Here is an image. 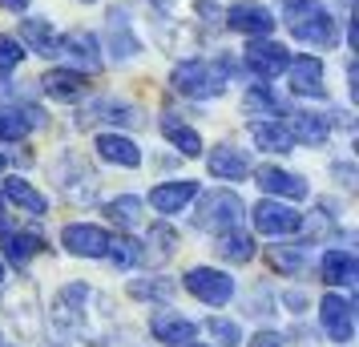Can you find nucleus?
Listing matches in <instances>:
<instances>
[{
	"instance_id": "nucleus-1",
	"label": "nucleus",
	"mask_w": 359,
	"mask_h": 347,
	"mask_svg": "<svg viewBox=\"0 0 359 347\" xmlns=\"http://www.w3.org/2000/svg\"><path fill=\"white\" fill-rule=\"evenodd\" d=\"M283 17H287L291 36L303 41V45H315V49H335L339 45V20L331 17V8L323 0H287Z\"/></svg>"
},
{
	"instance_id": "nucleus-2",
	"label": "nucleus",
	"mask_w": 359,
	"mask_h": 347,
	"mask_svg": "<svg viewBox=\"0 0 359 347\" xmlns=\"http://www.w3.org/2000/svg\"><path fill=\"white\" fill-rule=\"evenodd\" d=\"M230 77H234V65H230L226 57H222V61H182V65H174V73H170V85L178 89L182 97L210 101L226 89Z\"/></svg>"
},
{
	"instance_id": "nucleus-3",
	"label": "nucleus",
	"mask_w": 359,
	"mask_h": 347,
	"mask_svg": "<svg viewBox=\"0 0 359 347\" xmlns=\"http://www.w3.org/2000/svg\"><path fill=\"white\" fill-rule=\"evenodd\" d=\"M246 206L234 190H206L198 194V210H194V226L206 234H226V231H238Z\"/></svg>"
},
{
	"instance_id": "nucleus-4",
	"label": "nucleus",
	"mask_w": 359,
	"mask_h": 347,
	"mask_svg": "<svg viewBox=\"0 0 359 347\" xmlns=\"http://www.w3.org/2000/svg\"><path fill=\"white\" fill-rule=\"evenodd\" d=\"M243 57L255 81H275L278 73H287V65H291V53L283 49L278 41H271V36H255Z\"/></svg>"
},
{
	"instance_id": "nucleus-5",
	"label": "nucleus",
	"mask_w": 359,
	"mask_h": 347,
	"mask_svg": "<svg viewBox=\"0 0 359 347\" xmlns=\"http://www.w3.org/2000/svg\"><path fill=\"white\" fill-rule=\"evenodd\" d=\"M250 218H255V231L266 234V238H283V234H294L303 226V215L294 210L291 202H278V198H262L250 210Z\"/></svg>"
},
{
	"instance_id": "nucleus-6",
	"label": "nucleus",
	"mask_w": 359,
	"mask_h": 347,
	"mask_svg": "<svg viewBox=\"0 0 359 347\" xmlns=\"http://www.w3.org/2000/svg\"><path fill=\"white\" fill-rule=\"evenodd\" d=\"M287 89L294 97H311V101H327V81H323V61L315 53H303L287 65Z\"/></svg>"
},
{
	"instance_id": "nucleus-7",
	"label": "nucleus",
	"mask_w": 359,
	"mask_h": 347,
	"mask_svg": "<svg viewBox=\"0 0 359 347\" xmlns=\"http://www.w3.org/2000/svg\"><path fill=\"white\" fill-rule=\"evenodd\" d=\"M186 291L202 303H210V307H226L230 295H234V279L214 271V266H190L186 271Z\"/></svg>"
},
{
	"instance_id": "nucleus-8",
	"label": "nucleus",
	"mask_w": 359,
	"mask_h": 347,
	"mask_svg": "<svg viewBox=\"0 0 359 347\" xmlns=\"http://www.w3.org/2000/svg\"><path fill=\"white\" fill-rule=\"evenodd\" d=\"M222 20H226L234 33L243 36H271L275 33V17H271V8L266 4H259V0H234L226 13H222Z\"/></svg>"
},
{
	"instance_id": "nucleus-9",
	"label": "nucleus",
	"mask_w": 359,
	"mask_h": 347,
	"mask_svg": "<svg viewBox=\"0 0 359 347\" xmlns=\"http://www.w3.org/2000/svg\"><path fill=\"white\" fill-rule=\"evenodd\" d=\"M319 323H323V331H327L331 343H351V335H355V311H351V299L323 295V303H319Z\"/></svg>"
},
{
	"instance_id": "nucleus-10",
	"label": "nucleus",
	"mask_w": 359,
	"mask_h": 347,
	"mask_svg": "<svg viewBox=\"0 0 359 347\" xmlns=\"http://www.w3.org/2000/svg\"><path fill=\"white\" fill-rule=\"evenodd\" d=\"M109 238H114L109 231L89 226V222H69L65 231H61V243H65V250H69V254H77V259H105Z\"/></svg>"
},
{
	"instance_id": "nucleus-11",
	"label": "nucleus",
	"mask_w": 359,
	"mask_h": 347,
	"mask_svg": "<svg viewBox=\"0 0 359 347\" xmlns=\"http://www.w3.org/2000/svg\"><path fill=\"white\" fill-rule=\"evenodd\" d=\"M255 182L262 186V194L271 198H283V202H303L311 194V186L303 174H291V170H278V165H262L255 174Z\"/></svg>"
},
{
	"instance_id": "nucleus-12",
	"label": "nucleus",
	"mask_w": 359,
	"mask_h": 347,
	"mask_svg": "<svg viewBox=\"0 0 359 347\" xmlns=\"http://www.w3.org/2000/svg\"><path fill=\"white\" fill-rule=\"evenodd\" d=\"M149 331H154V339L165 347H186L198 339V323L194 319H186V315H174V311H158L149 319Z\"/></svg>"
},
{
	"instance_id": "nucleus-13",
	"label": "nucleus",
	"mask_w": 359,
	"mask_h": 347,
	"mask_svg": "<svg viewBox=\"0 0 359 347\" xmlns=\"http://www.w3.org/2000/svg\"><path fill=\"white\" fill-rule=\"evenodd\" d=\"M287 133H291L299 146H327V137H331V121H327L323 114H311V109H294V114H287Z\"/></svg>"
},
{
	"instance_id": "nucleus-14",
	"label": "nucleus",
	"mask_w": 359,
	"mask_h": 347,
	"mask_svg": "<svg viewBox=\"0 0 359 347\" xmlns=\"http://www.w3.org/2000/svg\"><path fill=\"white\" fill-rule=\"evenodd\" d=\"M41 89L49 93V97L57 101H81L85 93H89V73H81V69H49L45 77H41Z\"/></svg>"
},
{
	"instance_id": "nucleus-15",
	"label": "nucleus",
	"mask_w": 359,
	"mask_h": 347,
	"mask_svg": "<svg viewBox=\"0 0 359 347\" xmlns=\"http://www.w3.org/2000/svg\"><path fill=\"white\" fill-rule=\"evenodd\" d=\"M61 57H69V69H101V41L93 33L61 36Z\"/></svg>"
},
{
	"instance_id": "nucleus-16",
	"label": "nucleus",
	"mask_w": 359,
	"mask_h": 347,
	"mask_svg": "<svg viewBox=\"0 0 359 347\" xmlns=\"http://www.w3.org/2000/svg\"><path fill=\"white\" fill-rule=\"evenodd\" d=\"M198 198V182H162L149 190V206L158 215H178Z\"/></svg>"
},
{
	"instance_id": "nucleus-17",
	"label": "nucleus",
	"mask_w": 359,
	"mask_h": 347,
	"mask_svg": "<svg viewBox=\"0 0 359 347\" xmlns=\"http://www.w3.org/2000/svg\"><path fill=\"white\" fill-rule=\"evenodd\" d=\"M206 170H210L214 178H222V182H243L246 174H250V158L234 146H218V149H210Z\"/></svg>"
},
{
	"instance_id": "nucleus-18",
	"label": "nucleus",
	"mask_w": 359,
	"mask_h": 347,
	"mask_svg": "<svg viewBox=\"0 0 359 347\" xmlns=\"http://www.w3.org/2000/svg\"><path fill=\"white\" fill-rule=\"evenodd\" d=\"M45 125V109H0V142H25L33 130Z\"/></svg>"
},
{
	"instance_id": "nucleus-19",
	"label": "nucleus",
	"mask_w": 359,
	"mask_h": 347,
	"mask_svg": "<svg viewBox=\"0 0 359 347\" xmlns=\"http://www.w3.org/2000/svg\"><path fill=\"white\" fill-rule=\"evenodd\" d=\"M97 154L105 162L126 165V170L142 165V146H137L133 137H121V133H97Z\"/></svg>"
},
{
	"instance_id": "nucleus-20",
	"label": "nucleus",
	"mask_w": 359,
	"mask_h": 347,
	"mask_svg": "<svg viewBox=\"0 0 359 347\" xmlns=\"http://www.w3.org/2000/svg\"><path fill=\"white\" fill-rule=\"evenodd\" d=\"M20 41L29 45V49H36V57H61V36L53 33L49 20H20Z\"/></svg>"
},
{
	"instance_id": "nucleus-21",
	"label": "nucleus",
	"mask_w": 359,
	"mask_h": 347,
	"mask_svg": "<svg viewBox=\"0 0 359 347\" xmlns=\"http://www.w3.org/2000/svg\"><path fill=\"white\" fill-rule=\"evenodd\" d=\"M162 137L178 149V154H186V158H198V154H202V133H198L194 125H186L178 114L162 117Z\"/></svg>"
},
{
	"instance_id": "nucleus-22",
	"label": "nucleus",
	"mask_w": 359,
	"mask_h": 347,
	"mask_svg": "<svg viewBox=\"0 0 359 347\" xmlns=\"http://www.w3.org/2000/svg\"><path fill=\"white\" fill-rule=\"evenodd\" d=\"M105 45H109V53H114V61H130V57L142 53V45H137V36L130 33V25H126V13H121V8L109 13V33H105Z\"/></svg>"
},
{
	"instance_id": "nucleus-23",
	"label": "nucleus",
	"mask_w": 359,
	"mask_h": 347,
	"mask_svg": "<svg viewBox=\"0 0 359 347\" xmlns=\"http://www.w3.org/2000/svg\"><path fill=\"white\" fill-rule=\"evenodd\" d=\"M323 279L331 287H355L359 283V263L351 250H327L323 254Z\"/></svg>"
},
{
	"instance_id": "nucleus-24",
	"label": "nucleus",
	"mask_w": 359,
	"mask_h": 347,
	"mask_svg": "<svg viewBox=\"0 0 359 347\" xmlns=\"http://www.w3.org/2000/svg\"><path fill=\"white\" fill-rule=\"evenodd\" d=\"M250 137H255V146L266 149V154H291L294 149V137L287 133L283 121H250Z\"/></svg>"
},
{
	"instance_id": "nucleus-25",
	"label": "nucleus",
	"mask_w": 359,
	"mask_h": 347,
	"mask_svg": "<svg viewBox=\"0 0 359 347\" xmlns=\"http://www.w3.org/2000/svg\"><path fill=\"white\" fill-rule=\"evenodd\" d=\"M89 121H109V125H133V121H137V109H133V105H126V101L101 97V101H93V105H89V109L81 114V125H89Z\"/></svg>"
},
{
	"instance_id": "nucleus-26",
	"label": "nucleus",
	"mask_w": 359,
	"mask_h": 347,
	"mask_svg": "<svg viewBox=\"0 0 359 347\" xmlns=\"http://www.w3.org/2000/svg\"><path fill=\"white\" fill-rule=\"evenodd\" d=\"M4 198L17 202L20 210H29V215H49V198L41 190H33L25 178H4Z\"/></svg>"
},
{
	"instance_id": "nucleus-27",
	"label": "nucleus",
	"mask_w": 359,
	"mask_h": 347,
	"mask_svg": "<svg viewBox=\"0 0 359 347\" xmlns=\"http://www.w3.org/2000/svg\"><path fill=\"white\" fill-rule=\"evenodd\" d=\"M218 259H226V263H250L255 259V238L250 234H238V231H226L218 234Z\"/></svg>"
},
{
	"instance_id": "nucleus-28",
	"label": "nucleus",
	"mask_w": 359,
	"mask_h": 347,
	"mask_svg": "<svg viewBox=\"0 0 359 347\" xmlns=\"http://www.w3.org/2000/svg\"><path fill=\"white\" fill-rule=\"evenodd\" d=\"M101 215H109V222L117 226H137V218H142V198L137 194H117L101 206Z\"/></svg>"
},
{
	"instance_id": "nucleus-29",
	"label": "nucleus",
	"mask_w": 359,
	"mask_h": 347,
	"mask_svg": "<svg viewBox=\"0 0 359 347\" xmlns=\"http://www.w3.org/2000/svg\"><path fill=\"white\" fill-rule=\"evenodd\" d=\"M0 247H4V259H8V263L25 266V263H29V259L36 254V250H41V238H36V234L8 231V234H4V243H0Z\"/></svg>"
},
{
	"instance_id": "nucleus-30",
	"label": "nucleus",
	"mask_w": 359,
	"mask_h": 347,
	"mask_svg": "<svg viewBox=\"0 0 359 347\" xmlns=\"http://www.w3.org/2000/svg\"><path fill=\"white\" fill-rule=\"evenodd\" d=\"M174 291H178V287H174L170 279H158V275H154V279H133L130 283V295L133 299H149V303H170Z\"/></svg>"
},
{
	"instance_id": "nucleus-31",
	"label": "nucleus",
	"mask_w": 359,
	"mask_h": 347,
	"mask_svg": "<svg viewBox=\"0 0 359 347\" xmlns=\"http://www.w3.org/2000/svg\"><path fill=\"white\" fill-rule=\"evenodd\" d=\"M266 259H271L275 271L294 275V271H303V266H307V247H266Z\"/></svg>"
},
{
	"instance_id": "nucleus-32",
	"label": "nucleus",
	"mask_w": 359,
	"mask_h": 347,
	"mask_svg": "<svg viewBox=\"0 0 359 347\" xmlns=\"http://www.w3.org/2000/svg\"><path fill=\"white\" fill-rule=\"evenodd\" d=\"M105 259L117 266H137V263H146V250H142V243H133V238H109Z\"/></svg>"
},
{
	"instance_id": "nucleus-33",
	"label": "nucleus",
	"mask_w": 359,
	"mask_h": 347,
	"mask_svg": "<svg viewBox=\"0 0 359 347\" xmlns=\"http://www.w3.org/2000/svg\"><path fill=\"white\" fill-rule=\"evenodd\" d=\"M149 254L146 259H170L174 250H178V231L174 226H165V222H154V231H149Z\"/></svg>"
},
{
	"instance_id": "nucleus-34",
	"label": "nucleus",
	"mask_w": 359,
	"mask_h": 347,
	"mask_svg": "<svg viewBox=\"0 0 359 347\" xmlns=\"http://www.w3.org/2000/svg\"><path fill=\"white\" fill-rule=\"evenodd\" d=\"M243 109L246 114H271V117H283V105H278V97L266 89V85H255L250 93H246V101H243Z\"/></svg>"
},
{
	"instance_id": "nucleus-35",
	"label": "nucleus",
	"mask_w": 359,
	"mask_h": 347,
	"mask_svg": "<svg viewBox=\"0 0 359 347\" xmlns=\"http://www.w3.org/2000/svg\"><path fill=\"white\" fill-rule=\"evenodd\" d=\"M206 331H210V335H214L222 347H238V343H243V327H238L234 319H222V315L206 319Z\"/></svg>"
},
{
	"instance_id": "nucleus-36",
	"label": "nucleus",
	"mask_w": 359,
	"mask_h": 347,
	"mask_svg": "<svg viewBox=\"0 0 359 347\" xmlns=\"http://www.w3.org/2000/svg\"><path fill=\"white\" fill-rule=\"evenodd\" d=\"M20 61H25L20 41H13V36H0V73H13Z\"/></svg>"
},
{
	"instance_id": "nucleus-37",
	"label": "nucleus",
	"mask_w": 359,
	"mask_h": 347,
	"mask_svg": "<svg viewBox=\"0 0 359 347\" xmlns=\"http://www.w3.org/2000/svg\"><path fill=\"white\" fill-rule=\"evenodd\" d=\"M250 347H287V339H283L278 331H259V335L250 339Z\"/></svg>"
},
{
	"instance_id": "nucleus-38",
	"label": "nucleus",
	"mask_w": 359,
	"mask_h": 347,
	"mask_svg": "<svg viewBox=\"0 0 359 347\" xmlns=\"http://www.w3.org/2000/svg\"><path fill=\"white\" fill-rule=\"evenodd\" d=\"M335 178H339L343 186H355V170H351V165H343V162H339V165H335Z\"/></svg>"
},
{
	"instance_id": "nucleus-39",
	"label": "nucleus",
	"mask_w": 359,
	"mask_h": 347,
	"mask_svg": "<svg viewBox=\"0 0 359 347\" xmlns=\"http://www.w3.org/2000/svg\"><path fill=\"white\" fill-rule=\"evenodd\" d=\"M0 8H8V13H25L29 0H0Z\"/></svg>"
},
{
	"instance_id": "nucleus-40",
	"label": "nucleus",
	"mask_w": 359,
	"mask_h": 347,
	"mask_svg": "<svg viewBox=\"0 0 359 347\" xmlns=\"http://www.w3.org/2000/svg\"><path fill=\"white\" fill-rule=\"evenodd\" d=\"M0 231H4V194H0Z\"/></svg>"
},
{
	"instance_id": "nucleus-41",
	"label": "nucleus",
	"mask_w": 359,
	"mask_h": 347,
	"mask_svg": "<svg viewBox=\"0 0 359 347\" xmlns=\"http://www.w3.org/2000/svg\"><path fill=\"white\" fill-rule=\"evenodd\" d=\"M0 174H4V154H0Z\"/></svg>"
},
{
	"instance_id": "nucleus-42",
	"label": "nucleus",
	"mask_w": 359,
	"mask_h": 347,
	"mask_svg": "<svg viewBox=\"0 0 359 347\" xmlns=\"http://www.w3.org/2000/svg\"><path fill=\"white\" fill-rule=\"evenodd\" d=\"M0 283H4V263H0Z\"/></svg>"
},
{
	"instance_id": "nucleus-43",
	"label": "nucleus",
	"mask_w": 359,
	"mask_h": 347,
	"mask_svg": "<svg viewBox=\"0 0 359 347\" xmlns=\"http://www.w3.org/2000/svg\"><path fill=\"white\" fill-rule=\"evenodd\" d=\"M186 347H206V343H186Z\"/></svg>"
},
{
	"instance_id": "nucleus-44",
	"label": "nucleus",
	"mask_w": 359,
	"mask_h": 347,
	"mask_svg": "<svg viewBox=\"0 0 359 347\" xmlns=\"http://www.w3.org/2000/svg\"><path fill=\"white\" fill-rule=\"evenodd\" d=\"M85 4H93V0H85Z\"/></svg>"
}]
</instances>
